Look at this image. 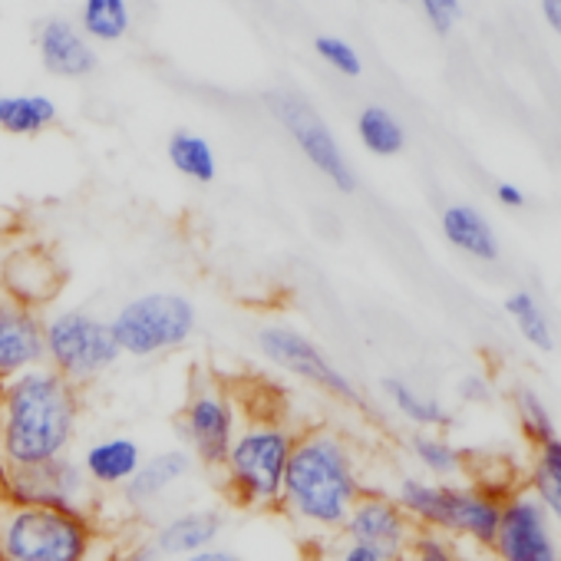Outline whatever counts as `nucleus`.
<instances>
[{
    "mask_svg": "<svg viewBox=\"0 0 561 561\" xmlns=\"http://www.w3.org/2000/svg\"><path fill=\"white\" fill-rule=\"evenodd\" d=\"M110 561H162V554L156 551V545L149 538H136L126 548H119Z\"/></svg>",
    "mask_w": 561,
    "mask_h": 561,
    "instance_id": "obj_35",
    "label": "nucleus"
},
{
    "mask_svg": "<svg viewBox=\"0 0 561 561\" xmlns=\"http://www.w3.org/2000/svg\"><path fill=\"white\" fill-rule=\"evenodd\" d=\"M541 14H545L548 27L561 37V0H541Z\"/></svg>",
    "mask_w": 561,
    "mask_h": 561,
    "instance_id": "obj_38",
    "label": "nucleus"
},
{
    "mask_svg": "<svg viewBox=\"0 0 561 561\" xmlns=\"http://www.w3.org/2000/svg\"><path fill=\"white\" fill-rule=\"evenodd\" d=\"M525 489L538 499L551 525L561 528V436L535 446V462H531Z\"/></svg>",
    "mask_w": 561,
    "mask_h": 561,
    "instance_id": "obj_25",
    "label": "nucleus"
},
{
    "mask_svg": "<svg viewBox=\"0 0 561 561\" xmlns=\"http://www.w3.org/2000/svg\"><path fill=\"white\" fill-rule=\"evenodd\" d=\"M407 561H426V558H413V554H410V558H407Z\"/></svg>",
    "mask_w": 561,
    "mask_h": 561,
    "instance_id": "obj_39",
    "label": "nucleus"
},
{
    "mask_svg": "<svg viewBox=\"0 0 561 561\" xmlns=\"http://www.w3.org/2000/svg\"><path fill=\"white\" fill-rule=\"evenodd\" d=\"M93 485L80 469V459L57 456L37 466L0 472V505L21 508H90Z\"/></svg>",
    "mask_w": 561,
    "mask_h": 561,
    "instance_id": "obj_11",
    "label": "nucleus"
},
{
    "mask_svg": "<svg viewBox=\"0 0 561 561\" xmlns=\"http://www.w3.org/2000/svg\"><path fill=\"white\" fill-rule=\"evenodd\" d=\"M83 37L90 44H116L133 27L129 0H83L80 4V24Z\"/></svg>",
    "mask_w": 561,
    "mask_h": 561,
    "instance_id": "obj_26",
    "label": "nucleus"
},
{
    "mask_svg": "<svg viewBox=\"0 0 561 561\" xmlns=\"http://www.w3.org/2000/svg\"><path fill=\"white\" fill-rule=\"evenodd\" d=\"M225 528H228V515L221 505H195V508H179L169 518H162L152 528L149 541L156 545L162 561H179L211 545H221Z\"/></svg>",
    "mask_w": 561,
    "mask_h": 561,
    "instance_id": "obj_15",
    "label": "nucleus"
},
{
    "mask_svg": "<svg viewBox=\"0 0 561 561\" xmlns=\"http://www.w3.org/2000/svg\"><path fill=\"white\" fill-rule=\"evenodd\" d=\"M123 360L110 318L87 308H57L44 314V367L77 390L103 380Z\"/></svg>",
    "mask_w": 561,
    "mask_h": 561,
    "instance_id": "obj_7",
    "label": "nucleus"
},
{
    "mask_svg": "<svg viewBox=\"0 0 561 561\" xmlns=\"http://www.w3.org/2000/svg\"><path fill=\"white\" fill-rule=\"evenodd\" d=\"M244 423V410L238 407V397L231 387H225L215 377L192 380L182 413H179V436L195 466L218 472L225 466V456Z\"/></svg>",
    "mask_w": 561,
    "mask_h": 561,
    "instance_id": "obj_8",
    "label": "nucleus"
},
{
    "mask_svg": "<svg viewBox=\"0 0 561 561\" xmlns=\"http://www.w3.org/2000/svg\"><path fill=\"white\" fill-rule=\"evenodd\" d=\"M179 561H244L234 548H228V545H211V548H205V551H195V554H188V558H179Z\"/></svg>",
    "mask_w": 561,
    "mask_h": 561,
    "instance_id": "obj_36",
    "label": "nucleus"
},
{
    "mask_svg": "<svg viewBox=\"0 0 561 561\" xmlns=\"http://www.w3.org/2000/svg\"><path fill=\"white\" fill-rule=\"evenodd\" d=\"M110 331L123 357L156 360L188 347L198 331V308L182 291H142L119 305Z\"/></svg>",
    "mask_w": 561,
    "mask_h": 561,
    "instance_id": "obj_6",
    "label": "nucleus"
},
{
    "mask_svg": "<svg viewBox=\"0 0 561 561\" xmlns=\"http://www.w3.org/2000/svg\"><path fill=\"white\" fill-rule=\"evenodd\" d=\"M254 347L271 367H277L280 374H288V377H295V380H301V383H308L314 390H321L324 397H331L337 403H347V407L364 403L360 387L305 331H298L291 324H280V321H271V324H261L254 331Z\"/></svg>",
    "mask_w": 561,
    "mask_h": 561,
    "instance_id": "obj_9",
    "label": "nucleus"
},
{
    "mask_svg": "<svg viewBox=\"0 0 561 561\" xmlns=\"http://www.w3.org/2000/svg\"><path fill=\"white\" fill-rule=\"evenodd\" d=\"M295 439L298 430L285 416H274L271 410H248L225 466L218 469L228 502L238 508L277 512Z\"/></svg>",
    "mask_w": 561,
    "mask_h": 561,
    "instance_id": "obj_3",
    "label": "nucleus"
},
{
    "mask_svg": "<svg viewBox=\"0 0 561 561\" xmlns=\"http://www.w3.org/2000/svg\"><path fill=\"white\" fill-rule=\"evenodd\" d=\"M420 4H423V14H426V21L433 24L436 34H449L453 24L462 14L459 0H420Z\"/></svg>",
    "mask_w": 561,
    "mask_h": 561,
    "instance_id": "obj_33",
    "label": "nucleus"
},
{
    "mask_svg": "<svg viewBox=\"0 0 561 561\" xmlns=\"http://www.w3.org/2000/svg\"><path fill=\"white\" fill-rule=\"evenodd\" d=\"M264 106L271 110L277 126L291 136V142L301 149V156L311 162L314 172H321L344 195L357 192V172L347 162L334 129L324 123V116L305 96L288 93V90H274V93L264 96Z\"/></svg>",
    "mask_w": 561,
    "mask_h": 561,
    "instance_id": "obj_10",
    "label": "nucleus"
},
{
    "mask_svg": "<svg viewBox=\"0 0 561 561\" xmlns=\"http://www.w3.org/2000/svg\"><path fill=\"white\" fill-rule=\"evenodd\" d=\"M489 554L495 561H561L554 525L528 489H512L502 499Z\"/></svg>",
    "mask_w": 561,
    "mask_h": 561,
    "instance_id": "obj_12",
    "label": "nucleus"
},
{
    "mask_svg": "<svg viewBox=\"0 0 561 561\" xmlns=\"http://www.w3.org/2000/svg\"><path fill=\"white\" fill-rule=\"evenodd\" d=\"M410 554L413 558H426V561H459V548H456V541L449 535L423 531V528H416L413 545H410Z\"/></svg>",
    "mask_w": 561,
    "mask_h": 561,
    "instance_id": "obj_31",
    "label": "nucleus"
},
{
    "mask_svg": "<svg viewBox=\"0 0 561 561\" xmlns=\"http://www.w3.org/2000/svg\"><path fill=\"white\" fill-rule=\"evenodd\" d=\"M165 156H169V165L188 182L211 185L218 175V159H215L211 142L192 129H175L165 142Z\"/></svg>",
    "mask_w": 561,
    "mask_h": 561,
    "instance_id": "obj_24",
    "label": "nucleus"
},
{
    "mask_svg": "<svg viewBox=\"0 0 561 561\" xmlns=\"http://www.w3.org/2000/svg\"><path fill=\"white\" fill-rule=\"evenodd\" d=\"M77 459H80V469L93 489H116L119 492L136 476L146 453L129 436H100V439L87 443Z\"/></svg>",
    "mask_w": 561,
    "mask_h": 561,
    "instance_id": "obj_18",
    "label": "nucleus"
},
{
    "mask_svg": "<svg viewBox=\"0 0 561 561\" xmlns=\"http://www.w3.org/2000/svg\"><path fill=\"white\" fill-rule=\"evenodd\" d=\"M439 231L443 238L466 257L479 261V264H495L502 257V248H499V234L495 228L489 225V218L469 205V202H453L443 208L439 215Z\"/></svg>",
    "mask_w": 561,
    "mask_h": 561,
    "instance_id": "obj_20",
    "label": "nucleus"
},
{
    "mask_svg": "<svg viewBox=\"0 0 561 561\" xmlns=\"http://www.w3.org/2000/svg\"><path fill=\"white\" fill-rule=\"evenodd\" d=\"M0 280H4V291H8L4 298L41 311L60 288V271L41 251H18L0 267Z\"/></svg>",
    "mask_w": 561,
    "mask_h": 561,
    "instance_id": "obj_19",
    "label": "nucleus"
},
{
    "mask_svg": "<svg viewBox=\"0 0 561 561\" xmlns=\"http://www.w3.org/2000/svg\"><path fill=\"white\" fill-rule=\"evenodd\" d=\"M502 308H505L508 321L515 324L518 337H522L528 347H535V351H541V354H551V351H554V334H551L548 314L541 311L538 298H535L528 288L508 291Z\"/></svg>",
    "mask_w": 561,
    "mask_h": 561,
    "instance_id": "obj_28",
    "label": "nucleus"
},
{
    "mask_svg": "<svg viewBox=\"0 0 561 561\" xmlns=\"http://www.w3.org/2000/svg\"><path fill=\"white\" fill-rule=\"evenodd\" d=\"M512 403H515L518 430H522V436H525L531 446H541V443H548V439L558 436L554 416H551V410L545 407V400L538 397V390L518 387L515 397H512Z\"/></svg>",
    "mask_w": 561,
    "mask_h": 561,
    "instance_id": "obj_29",
    "label": "nucleus"
},
{
    "mask_svg": "<svg viewBox=\"0 0 561 561\" xmlns=\"http://www.w3.org/2000/svg\"><path fill=\"white\" fill-rule=\"evenodd\" d=\"M364 492L367 482L357 446L341 430L308 426L295 439L277 512H285L301 531L324 538L344 528Z\"/></svg>",
    "mask_w": 561,
    "mask_h": 561,
    "instance_id": "obj_1",
    "label": "nucleus"
},
{
    "mask_svg": "<svg viewBox=\"0 0 561 561\" xmlns=\"http://www.w3.org/2000/svg\"><path fill=\"white\" fill-rule=\"evenodd\" d=\"M83 390L50 367L0 383V472L70 456L80 436Z\"/></svg>",
    "mask_w": 561,
    "mask_h": 561,
    "instance_id": "obj_2",
    "label": "nucleus"
},
{
    "mask_svg": "<svg viewBox=\"0 0 561 561\" xmlns=\"http://www.w3.org/2000/svg\"><path fill=\"white\" fill-rule=\"evenodd\" d=\"M337 541L328 548V561H390L383 551L364 545V541H351V538H341L334 535Z\"/></svg>",
    "mask_w": 561,
    "mask_h": 561,
    "instance_id": "obj_32",
    "label": "nucleus"
},
{
    "mask_svg": "<svg viewBox=\"0 0 561 561\" xmlns=\"http://www.w3.org/2000/svg\"><path fill=\"white\" fill-rule=\"evenodd\" d=\"M393 499L416 528L489 548L505 495L482 482H436L423 476H403Z\"/></svg>",
    "mask_w": 561,
    "mask_h": 561,
    "instance_id": "obj_4",
    "label": "nucleus"
},
{
    "mask_svg": "<svg viewBox=\"0 0 561 561\" xmlns=\"http://www.w3.org/2000/svg\"><path fill=\"white\" fill-rule=\"evenodd\" d=\"M357 139L370 156L393 159L407 149V129L387 106H364L357 116Z\"/></svg>",
    "mask_w": 561,
    "mask_h": 561,
    "instance_id": "obj_27",
    "label": "nucleus"
},
{
    "mask_svg": "<svg viewBox=\"0 0 561 561\" xmlns=\"http://www.w3.org/2000/svg\"><path fill=\"white\" fill-rule=\"evenodd\" d=\"M337 535L351 538V541H364V545L383 551L390 561H407L416 525L407 518V512L397 505L393 495H387L380 489H367L354 502V508Z\"/></svg>",
    "mask_w": 561,
    "mask_h": 561,
    "instance_id": "obj_13",
    "label": "nucleus"
},
{
    "mask_svg": "<svg viewBox=\"0 0 561 561\" xmlns=\"http://www.w3.org/2000/svg\"><path fill=\"white\" fill-rule=\"evenodd\" d=\"M44 367V314L0 298V383Z\"/></svg>",
    "mask_w": 561,
    "mask_h": 561,
    "instance_id": "obj_14",
    "label": "nucleus"
},
{
    "mask_svg": "<svg viewBox=\"0 0 561 561\" xmlns=\"http://www.w3.org/2000/svg\"><path fill=\"white\" fill-rule=\"evenodd\" d=\"M380 390H383V397L390 400V407H393L407 423H413L420 433H433V430H443V426L453 423V413L443 407V400L423 393L420 387H413V383L403 380V377H383Z\"/></svg>",
    "mask_w": 561,
    "mask_h": 561,
    "instance_id": "obj_21",
    "label": "nucleus"
},
{
    "mask_svg": "<svg viewBox=\"0 0 561 561\" xmlns=\"http://www.w3.org/2000/svg\"><path fill=\"white\" fill-rule=\"evenodd\" d=\"M410 456L436 482H453L469 472V453L459 449L456 443H449L443 433H413Z\"/></svg>",
    "mask_w": 561,
    "mask_h": 561,
    "instance_id": "obj_23",
    "label": "nucleus"
},
{
    "mask_svg": "<svg viewBox=\"0 0 561 561\" xmlns=\"http://www.w3.org/2000/svg\"><path fill=\"white\" fill-rule=\"evenodd\" d=\"M100 538L90 508L0 505V561H96Z\"/></svg>",
    "mask_w": 561,
    "mask_h": 561,
    "instance_id": "obj_5",
    "label": "nucleus"
},
{
    "mask_svg": "<svg viewBox=\"0 0 561 561\" xmlns=\"http://www.w3.org/2000/svg\"><path fill=\"white\" fill-rule=\"evenodd\" d=\"M37 54L44 70L60 80H87L100 70L93 44L67 18H47L37 27Z\"/></svg>",
    "mask_w": 561,
    "mask_h": 561,
    "instance_id": "obj_16",
    "label": "nucleus"
},
{
    "mask_svg": "<svg viewBox=\"0 0 561 561\" xmlns=\"http://www.w3.org/2000/svg\"><path fill=\"white\" fill-rule=\"evenodd\" d=\"M489 380L482 377V374H466L459 383H456V393H459V400L462 403H485L489 400Z\"/></svg>",
    "mask_w": 561,
    "mask_h": 561,
    "instance_id": "obj_34",
    "label": "nucleus"
},
{
    "mask_svg": "<svg viewBox=\"0 0 561 561\" xmlns=\"http://www.w3.org/2000/svg\"><path fill=\"white\" fill-rule=\"evenodd\" d=\"M60 119V110L44 93H8L0 96V133L41 136Z\"/></svg>",
    "mask_w": 561,
    "mask_h": 561,
    "instance_id": "obj_22",
    "label": "nucleus"
},
{
    "mask_svg": "<svg viewBox=\"0 0 561 561\" xmlns=\"http://www.w3.org/2000/svg\"><path fill=\"white\" fill-rule=\"evenodd\" d=\"M314 54L331 67V70H337L341 77H351V80H357L360 73H364V64H360V54L344 41V37H331V34H321L318 41H314Z\"/></svg>",
    "mask_w": 561,
    "mask_h": 561,
    "instance_id": "obj_30",
    "label": "nucleus"
},
{
    "mask_svg": "<svg viewBox=\"0 0 561 561\" xmlns=\"http://www.w3.org/2000/svg\"><path fill=\"white\" fill-rule=\"evenodd\" d=\"M192 472H195V459L188 456V449L169 446L162 453L146 456L142 466L136 469V476L119 489V495L129 508H152L172 489H179Z\"/></svg>",
    "mask_w": 561,
    "mask_h": 561,
    "instance_id": "obj_17",
    "label": "nucleus"
},
{
    "mask_svg": "<svg viewBox=\"0 0 561 561\" xmlns=\"http://www.w3.org/2000/svg\"><path fill=\"white\" fill-rule=\"evenodd\" d=\"M495 202L502 208H522L525 205V192L518 185H512V182H499L495 185Z\"/></svg>",
    "mask_w": 561,
    "mask_h": 561,
    "instance_id": "obj_37",
    "label": "nucleus"
}]
</instances>
